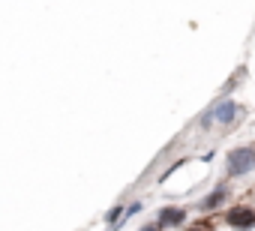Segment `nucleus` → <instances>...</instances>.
I'll list each match as a JSON object with an SVG mask.
<instances>
[{"label": "nucleus", "instance_id": "3", "mask_svg": "<svg viewBox=\"0 0 255 231\" xmlns=\"http://www.w3.org/2000/svg\"><path fill=\"white\" fill-rule=\"evenodd\" d=\"M222 216H225V225L234 231H252L255 228V207L252 204H234Z\"/></svg>", "mask_w": 255, "mask_h": 231}, {"label": "nucleus", "instance_id": "4", "mask_svg": "<svg viewBox=\"0 0 255 231\" xmlns=\"http://www.w3.org/2000/svg\"><path fill=\"white\" fill-rule=\"evenodd\" d=\"M186 210L183 207H162L159 210V216H156V222H159V228H177V225H183L186 222Z\"/></svg>", "mask_w": 255, "mask_h": 231}, {"label": "nucleus", "instance_id": "1", "mask_svg": "<svg viewBox=\"0 0 255 231\" xmlns=\"http://www.w3.org/2000/svg\"><path fill=\"white\" fill-rule=\"evenodd\" d=\"M243 117V105L240 102H234V99H228V96H222L210 111H204L201 114V120H198V126L201 129H210L213 123H219V126H231L234 120H240Z\"/></svg>", "mask_w": 255, "mask_h": 231}, {"label": "nucleus", "instance_id": "8", "mask_svg": "<svg viewBox=\"0 0 255 231\" xmlns=\"http://www.w3.org/2000/svg\"><path fill=\"white\" fill-rule=\"evenodd\" d=\"M189 231H210V228H198V225H192V228H189Z\"/></svg>", "mask_w": 255, "mask_h": 231}, {"label": "nucleus", "instance_id": "7", "mask_svg": "<svg viewBox=\"0 0 255 231\" xmlns=\"http://www.w3.org/2000/svg\"><path fill=\"white\" fill-rule=\"evenodd\" d=\"M138 231H162V228H159V222H147V225L138 228Z\"/></svg>", "mask_w": 255, "mask_h": 231}, {"label": "nucleus", "instance_id": "5", "mask_svg": "<svg viewBox=\"0 0 255 231\" xmlns=\"http://www.w3.org/2000/svg\"><path fill=\"white\" fill-rule=\"evenodd\" d=\"M225 198H228V186H225V183H219L216 189H210V195H207V198H204L198 207H201L204 213H210V210H216V207H219Z\"/></svg>", "mask_w": 255, "mask_h": 231}, {"label": "nucleus", "instance_id": "2", "mask_svg": "<svg viewBox=\"0 0 255 231\" xmlns=\"http://www.w3.org/2000/svg\"><path fill=\"white\" fill-rule=\"evenodd\" d=\"M255 171V144H240L228 150L225 156V174L228 177H246Z\"/></svg>", "mask_w": 255, "mask_h": 231}, {"label": "nucleus", "instance_id": "6", "mask_svg": "<svg viewBox=\"0 0 255 231\" xmlns=\"http://www.w3.org/2000/svg\"><path fill=\"white\" fill-rule=\"evenodd\" d=\"M138 210H141V201H135V204H132V207H126V219H129V216H135V213H138Z\"/></svg>", "mask_w": 255, "mask_h": 231}]
</instances>
